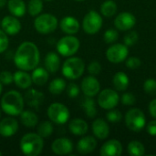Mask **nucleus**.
<instances>
[{"label":"nucleus","instance_id":"nucleus-2","mask_svg":"<svg viewBox=\"0 0 156 156\" xmlns=\"http://www.w3.org/2000/svg\"><path fill=\"white\" fill-rule=\"evenodd\" d=\"M1 110L9 116H19L25 107V100L22 94L11 90L5 92L1 98L0 101Z\"/></svg>","mask_w":156,"mask_h":156},{"label":"nucleus","instance_id":"nucleus-8","mask_svg":"<svg viewBox=\"0 0 156 156\" xmlns=\"http://www.w3.org/2000/svg\"><path fill=\"white\" fill-rule=\"evenodd\" d=\"M125 124L133 132H141L146 123L144 113L137 108L129 110L125 114Z\"/></svg>","mask_w":156,"mask_h":156},{"label":"nucleus","instance_id":"nucleus-34","mask_svg":"<svg viewBox=\"0 0 156 156\" xmlns=\"http://www.w3.org/2000/svg\"><path fill=\"white\" fill-rule=\"evenodd\" d=\"M43 10L42 0H29L27 5V11L31 16H37Z\"/></svg>","mask_w":156,"mask_h":156},{"label":"nucleus","instance_id":"nucleus-18","mask_svg":"<svg viewBox=\"0 0 156 156\" xmlns=\"http://www.w3.org/2000/svg\"><path fill=\"white\" fill-rule=\"evenodd\" d=\"M61 31L67 35H75L79 32L80 25L77 18L71 16H64L59 22Z\"/></svg>","mask_w":156,"mask_h":156},{"label":"nucleus","instance_id":"nucleus-25","mask_svg":"<svg viewBox=\"0 0 156 156\" xmlns=\"http://www.w3.org/2000/svg\"><path fill=\"white\" fill-rule=\"evenodd\" d=\"M32 82L37 86H44L49 78V72L43 67H37L32 70Z\"/></svg>","mask_w":156,"mask_h":156},{"label":"nucleus","instance_id":"nucleus-14","mask_svg":"<svg viewBox=\"0 0 156 156\" xmlns=\"http://www.w3.org/2000/svg\"><path fill=\"white\" fill-rule=\"evenodd\" d=\"M18 127V122L13 116L4 118L0 121V136L10 138L17 133Z\"/></svg>","mask_w":156,"mask_h":156},{"label":"nucleus","instance_id":"nucleus-16","mask_svg":"<svg viewBox=\"0 0 156 156\" xmlns=\"http://www.w3.org/2000/svg\"><path fill=\"white\" fill-rule=\"evenodd\" d=\"M24 100L25 103L28 107L34 110H39L40 106L42 105L45 100V95L41 91H38L35 89H30L26 91Z\"/></svg>","mask_w":156,"mask_h":156},{"label":"nucleus","instance_id":"nucleus-9","mask_svg":"<svg viewBox=\"0 0 156 156\" xmlns=\"http://www.w3.org/2000/svg\"><path fill=\"white\" fill-rule=\"evenodd\" d=\"M102 23L103 21L101 15L95 10H90L85 15L82 20V28L85 33L94 35L100 31L102 27Z\"/></svg>","mask_w":156,"mask_h":156},{"label":"nucleus","instance_id":"nucleus-37","mask_svg":"<svg viewBox=\"0 0 156 156\" xmlns=\"http://www.w3.org/2000/svg\"><path fill=\"white\" fill-rule=\"evenodd\" d=\"M144 90L147 94L155 95L156 94V80L154 79H148L144 84Z\"/></svg>","mask_w":156,"mask_h":156},{"label":"nucleus","instance_id":"nucleus-45","mask_svg":"<svg viewBox=\"0 0 156 156\" xmlns=\"http://www.w3.org/2000/svg\"><path fill=\"white\" fill-rule=\"evenodd\" d=\"M146 129H147V133L151 136H156V119L148 123Z\"/></svg>","mask_w":156,"mask_h":156},{"label":"nucleus","instance_id":"nucleus-49","mask_svg":"<svg viewBox=\"0 0 156 156\" xmlns=\"http://www.w3.org/2000/svg\"><path fill=\"white\" fill-rule=\"evenodd\" d=\"M2 154H2V152H1V151H0V156L2 155Z\"/></svg>","mask_w":156,"mask_h":156},{"label":"nucleus","instance_id":"nucleus-47","mask_svg":"<svg viewBox=\"0 0 156 156\" xmlns=\"http://www.w3.org/2000/svg\"><path fill=\"white\" fill-rule=\"evenodd\" d=\"M7 4V0H0V8L4 7Z\"/></svg>","mask_w":156,"mask_h":156},{"label":"nucleus","instance_id":"nucleus-20","mask_svg":"<svg viewBox=\"0 0 156 156\" xmlns=\"http://www.w3.org/2000/svg\"><path fill=\"white\" fill-rule=\"evenodd\" d=\"M14 77V83L16 86L21 90H27L32 85V78L31 75L27 73L26 70H17L15 73H13Z\"/></svg>","mask_w":156,"mask_h":156},{"label":"nucleus","instance_id":"nucleus-23","mask_svg":"<svg viewBox=\"0 0 156 156\" xmlns=\"http://www.w3.org/2000/svg\"><path fill=\"white\" fill-rule=\"evenodd\" d=\"M45 69L49 73H56L60 69V58L58 53L54 51H49L44 59Z\"/></svg>","mask_w":156,"mask_h":156},{"label":"nucleus","instance_id":"nucleus-26","mask_svg":"<svg viewBox=\"0 0 156 156\" xmlns=\"http://www.w3.org/2000/svg\"><path fill=\"white\" fill-rule=\"evenodd\" d=\"M20 122L26 128H35L38 123V117L33 112L29 110H23L19 114Z\"/></svg>","mask_w":156,"mask_h":156},{"label":"nucleus","instance_id":"nucleus-42","mask_svg":"<svg viewBox=\"0 0 156 156\" xmlns=\"http://www.w3.org/2000/svg\"><path fill=\"white\" fill-rule=\"evenodd\" d=\"M9 45L8 35H6L2 29H0V54L4 53Z\"/></svg>","mask_w":156,"mask_h":156},{"label":"nucleus","instance_id":"nucleus-19","mask_svg":"<svg viewBox=\"0 0 156 156\" xmlns=\"http://www.w3.org/2000/svg\"><path fill=\"white\" fill-rule=\"evenodd\" d=\"M122 153V144L115 139L106 142L101 148L100 154L101 156H119Z\"/></svg>","mask_w":156,"mask_h":156},{"label":"nucleus","instance_id":"nucleus-40","mask_svg":"<svg viewBox=\"0 0 156 156\" xmlns=\"http://www.w3.org/2000/svg\"><path fill=\"white\" fill-rule=\"evenodd\" d=\"M125 65L130 69H136L142 65L141 59L136 57H131L125 59Z\"/></svg>","mask_w":156,"mask_h":156},{"label":"nucleus","instance_id":"nucleus-33","mask_svg":"<svg viewBox=\"0 0 156 156\" xmlns=\"http://www.w3.org/2000/svg\"><path fill=\"white\" fill-rule=\"evenodd\" d=\"M117 12V5L112 0H107L101 5V13L106 17H112Z\"/></svg>","mask_w":156,"mask_h":156},{"label":"nucleus","instance_id":"nucleus-1","mask_svg":"<svg viewBox=\"0 0 156 156\" xmlns=\"http://www.w3.org/2000/svg\"><path fill=\"white\" fill-rule=\"evenodd\" d=\"M39 61L40 52L35 43L25 41L17 47L14 56V63L18 69L33 70L37 67Z\"/></svg>","mask_w":156,"mask_h":156},{"label":"nucleus","instance_id":"nucleus-28","mask_svg":"<svg viewBox=\"0 0 156 156\" xmlns=\"http://www.w3.org/2000/svg\"><path fill=\"white\" fill-rule=\"evenodd\" d=\"M112 83L114 88L117 90H125L130 83V80L128 78V76L126 75V73L122 72V71H119L117 72L112 79Z\"/></svg>","mask_w":156,"mask_h":156},{"label":"nucleus","instance_id":"nucleus-46","mask_svg":"<svg viewBox=\"0 0 156 156\" xmlns=\"http://www.w3.org/2000/svg\"><path fill=\"white\" fill-rule=\"evenodd\" d=\"M149 112L150 114L156 119V99L153 100L150 103H149Z\"/></svg>","mask_w":156,"mask_h":156},{"label":"nucleus","instance_id":"nucleus-38","mask_svg":"<svg viewBox=\"0 0 156 156\" xmlns=\"http://www.w3.org/2000/svg\"><path fill=\"white\" fill-rule=\"evenodd\" d=\"M122 117V113H121L118 110H113V109L110 110V111L107 112V114H106L107 120H108L110 122H112V123H116V122H121Z\"/></svg>","mask_w":156,"mask_h":156},{"label":"nucleus","instance_id":"nucleus-24","mask_svg":"<svg viewBox=\"0 0 156 156\" xmlns=\"http://www.w3.org/2000/svg\"><path fill=\"white\" fill-rule=\"evenodd\" d=\"M69 130L76 136H84L89 131V125L84 120L80 118H75L69 122Z\"/></svg>","mask_w":156,"mask_h":156},{"label":"nucleus","instance_id":"nucleus-22","mask_svg":"<svg viewBox=\"0 0 156 156\" xmlns=\"http://www.w3.org/2000/svg\"><path fill=\"white\" fill-rule=\"evenodd\" d=\"M92 133L95 137L100 140H104L109 136L110 133V127L108 123L103 119H96L92 122Z\"/></svg>","mask_w":156,"mask_h":156},{"label":"nucleus","instance_id":"nucleus-50","mask_svg":"<svg viewBox=\"0 0 156 156\" xmlns=\"http://www.w3.org/2000/svg\"><path fill=\"white\" fill-rule=\"evenodd\" d=\"M75 1H84V0H75Z\"/></svg>","mask_w":156,"mask_h":156},{"label":"nucleus","instance_id":"nucleus-17","mask_svg":"<svg viewBox=\"0 0 156 156\" xmlns=\"http://www.w3.org/2000/svg\"><path fill=\"white\" fill-rule=\"evenodd\" d=\"M136 24L135 16L129 12H122L117 16L114 20L115 27L122 31H127L134 27Z\"/></svg>","mask_w":156,"mask_h":156},{"label":"nucleus","instance_id":"nucleus-32","mask_svg":"<svg viewBox=\"0 0 156 156\" xmlns=\"http://www.w3.org/2000/svg\"><path fill=\"white\" fill-rule=\"evenodd\" d=\"M127 151L132 156H142L145 154L144 145L139 141H132L127 146Z\"/></svg>","mask_w":156,"mask_h":156},{"label":"nucleus","instance_id":"nucleus-7","mask_svg":"<svg viewBox=\"0 0 156 156\" xmlns=\"http://www.w3.org/2000/svg\"><path fill=\"white\" fill-rule=\"evenodd\" d=\"M47 114L52 122L59 125L65 124L70 116L68 107L61 102L51 103L47 110Z\"/></svg>","mask_w":156,"mask_h":156},{"label":"nucleus","instance_id":"nucleus-36","mask_svg":"<svg viewBox=\"0 0 156 156\" xmlns=\"http://www.w3.org/2000/svg\"><path fill=\"white\" fill-rule=\"evenodd\" d=\"M139 39V35L136 31H131L128 32L125 37H124V45H126L127 47H131L133 46Z\"/></svg>","mask_w":156,"mask_h":156},{"label":"nucleus","instance_id":"nucleus-13","mask_svg":"<svg viewBox=\"0 0 156 156\" xmlns=\"http://www.w3.org/2000/svg\"><path fill=\"white\" fill-rule=\"evenodd\" d=\"M80 89L83 94L87 97H94L96 96L101 90L100 81L93 76H87L85 77L80 84Z\"/></svg>","mask_w":156,"mask_h":156},{"label":"nucleus","instance_id":"nucleus-35","mask_svg":"<svg viewBox=\"0 0 156 156\" xmlns=\"http://www.w3.org/2000/svg\"><path fill=\"white\" fill-rule=\"evenodd\" d=\"M118 38H119V33L117 32V30L112 29V28L106 30L103 34V39L107 44L113 43V42L117 41Z\"/></svg>","mask_w":156,"mask_h":156},{"label":"nucleus","instance_id":"nucleus-44","mask_svg":"<svg viewBox=\"0 0 156 156\" xmlns=\"http://www.w3.org/2000/svg\"><path fill=\"white\" fill-rule=\"evenodd\" d=\"M135 101H136L135 96L131 92H126L122 96V102L123 105L132 106L135 103Z\"/></svg>","mask_w":156,"mask_h":156},{"label":"nucleus","instance_id":"nucleus-51","mask_svg":"<svg viewBox=\"0 0 156 156\" xmlns=\"http://www.w3.org/2000/svg\"><path fill=\"white\" fill-rule=\"evenodd\" d=\"M44 1H52V0H44Z\"/></svg>","mask_w":156,"mask_h":156},{"label":"nucleus","instance_id":"nucleus-29","mask_svg":"<svg viewBox=\"0 0 156 156\" xmlns=\"http://www.w3.org/2000/svg\"><path fill=\"white\" fill-rule=\"evenodd\" d=\"M67 87V82L62 78H56L48 84V91L53 95L61 94Z\"/></svg>","mask_w":156,"mask_h":156},{"label":"nucleus","instance_id":"nucleus-5","mask_svg":"<svg viewBox=\"0 0 156 156\" xmlns=\"http://www.w3.org/2000/svg\"><path fill=\"white\" fill-rule=\"evenodd\" d=\"M58 26V18L49 13L39 14L34 20V27L37 33L48 35L54 32Z\"/></svg>","mask_w":156,"mask_h":156},{"label":"nucleus","instance_id":"nucleus-52","mask_svg":"<svg viewBox=\"0 0 156 156\" xmlns=\"http://www.w3.org/2000/svg\"><path fill=\"white\" fill-rule=\"evenodd\" d=\"M0 118H1V111H0Z\"/></svg>","mask_w":156,"mask_h":156},{"label":"nucleus","instance_id":"nucleus-15","mask_svg":"<svg viewBox=\"0 0 156 156\" xmlns=\"http://www.w3.org/2000/svg\"><path fill=\"white\" fill-rule=\"evenodd\" d=\"M51 150L57 155H67L73 151V144L70 139L60 137L54 140L51 144Z\"/></svg>","mask_w":156,"mask_h":156},{"label":"nucleus","instance_id":"nucleus-27","mask_svg":"<svg viewBox=\"0 0 156 156\" xmlns=\"http://www.w3.org/2000/svg\"><path fill=\"white\" fill-rule=\"evenodd\" d=\"M7 8L10 14L16 17H22L27 12V5L23 0H8Z\"/></svg>","mask_w":156,"mask_h":156},{"label":"nucleus","instance_id":"nucleus-12","mask_svg":"<svg viewBox=\"0 0 156 156\" xmlns=\"http://www.w3.org/2000/svg\"><path fill=\"white\" fill-rule=\"evenodd\" d=\"M1 28L8 36L17 35L22 28L21 23L16 16H5L1 20Z\"/></svg>","mask_w":156,"mask_h":156},{"label":"nucleus","instance_id":"nucleus-21","mask_svg":"<svg viewBox=\"0 0 156 156\" xmlns=\"http://www.w3.org/2000/svg\"><path fill=\"white\" fill-rule=\"evenodd\" d=\"M97 147V141L92 136H84L77 144V151L80 154L92 153Z\"/></svg>","mask_w":156,"mask_h":156},{"label":"nucleus","instance_id":"nucleus-39","mask_svg":"<svg viewBox=\"0 0 156 156\" xmlns=\"http://www.w3.org/2000/svg\"><path fill=\"white\" fill-rule=\"evenodd\" d=\"M0 82L3 85H10L14 82L13 73L7 70H4L0 72Z\"/></svg>","mask_w":156,"mask_h":156},{"label":"nucleus","instance_id":"nucleus-43","mask_svg":"<svg viewBox=\"0 0 156 156\" xmlns=\"http://www.w3.org/2000/svg\"><path fill=\"white\" fill-rule=\"evenodd\" d=\"M88 71H89V73L90 75H93V76L98 75L101 71V65L98 61L93 60V61H91L89 64V66H88Z\"/></svg>","mask_w":156,"mask_h":156},{"label":"nucleus","instance_id":"nucleus-53","mask_svg":"<svg viewBox=\"0 0 156 156\" xmlns=\"http://www.w3.org/2000/svg\"><path fill=\"white\" fill-rule=\"evenodd\" d=\"M0 27H1V20H0Z\"/></svg>","mask_w":156,"mask_h":156},{"label":"nucleus","instance_id":"nucleus-10","mask_svg":"<svg viewBox=\"0 0 156 156\" xmlns=\"http://www.w3.org/2000/svg\"><path fill=\"white\" fill-rule=\"evenodd\" d=\"M120 101L119 94L112 89H105L99 93L98 103L104 110H112L115 108Z\"/></svg>","mask_w":156,"mask_h":156},{"label":"nucleus","instance_id":"nucleus-3","mask_svg":"<svg viewBox=\"0 0 156 156\" xmlns=\"http://www.w3.org/2000/svg\"><path fill=\"white\" fill-rule=\"evenodd\" d=\"M19 148L23 154L27 156L39 155L44 148L43 138L35 133H26L20 140Z\"/></svg>","mask_w":156,"mask_h":156},{"label":"nucleus","instance_id":"nucleus-4","mask_svg":"<svg viewBox=\"0 0 156 156\" xmlns=\"http://www.w3.org/2000/svg\"><path fill=\"white\" fill-rule=\"evenodd\" d=\"M85 70L84 61L78 57H69L68 59L64 61L61 68L62 75L70 80L80 79Z\"/></svg>","mask_w":156,"mask_h":156},{"label":"nucleus","instance_id":"nucleus-6","mask_svg":"<svg viewBox=\"0 0 156 156\" xmlns=\"http://www.w3.org/2000/svg\"><path fill=\"white\" fill-rule=\"evenodd\" d=\"M80 47V42L78 37L73 35H67L61 37L57 43V51L62 57L74 56Z\"/></svg>","mask_w":156,"mask_h":156},{"label":"nucleus","instance_id":"nucleus-31","mask_svg":"<svg viewBox=\"0 0 156 156\" xmlns=\"http://www.w3.org/2000/svg\"><path fill=\"white\" fill-rule=\"evenodd\" d=\"M53 132H54V126L51 121H44L40 122L37 127V133L40 135L43 139L51 136Z\"/></svg>","mask_w":156,"mask_h":156},{"label":"nucleus","instance_id":"nucleus-48","mask_svg":"<svg viewBox=\"0 0 156 156\" xmlns=\"http://www.w3.org/2000/svg\"><path fill=\"white\" fill-rule=\"evenodd\" d=\"M2 91H3V84L0 82V95H1V93H2Z\"/></svg>","mask_w":156,"mask_h":156},{"label":"nucleus","instance_id":"nucleus-41","mask_svg":"<svg viewBox=\"0 0 156 156\" xmlns=\"http://www.w3.org/2000/svg\"><path fill=\"white\" fill-rule=\"evenodd\" d=\"M66 90H67V94L69 98L71 99H74L76 97L79 96L80 94V87L76 84V83H69L67 87H66Z\"/></svg>","mask_w":156,"mask_h":156},{"label":"nucleus","instance_id":"nucleus-11","mask_svg":"<svg viewBox=\"0 0 156 156\" xmlns=\"http://www.w3.org/2000/svg\"><path fill=\"white\" fill-rule=\"evenodd\" d=\"M129 54L128 47L124 44H114L106 51V58L112 63H121L124 61Z\"/></svg>","mask_w":156,"mask_h":156},{"label":"nucleus","instance_id":"nucleus-30","mask_svg":"<svg viewBox=\"0 0 156 156\" xmlns=\"http://www.w3.org/2000/svg\"><path fill=\"white\" fill-rule=\"evenodd\" d=\"M81 107L84 109L86 115L89 118H94L97 115V109H96V104L92 97H85L81 101Z\"/></svg>","mask_w":156,"mask_h":156}]
</instances>
